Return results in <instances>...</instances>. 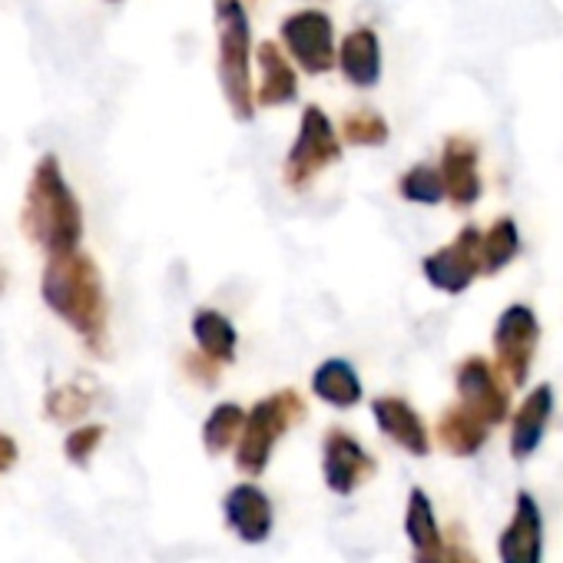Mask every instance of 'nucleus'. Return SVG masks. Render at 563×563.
<instances>
[{
    "label": "nucleus",
    "instance_id": "nucleus-26",
    "mask_svg": "<svg viewBox=\"0 0 563 563\" xmlns=\"http://www.w3.org/2000/svg\"><path fill=\"white\" fill-rule=\"evenodd\" d=\"M388 136V120L372 107H358L342 120V140H349L352 146H385Z\"/></svg>",
    "mask_w": 563,
    "mask_h": 563
},
{
    "label": "nucleus",
    "instance_id": "nucleus-17",
    "mask_svg": "<svg viewBox=\"0 0 563 563\" xmlns=\"http://www.w3.org/2000/svg\"><path fill=\"white\" fill-rule=\"evenodd\" d=\"M339 67L345 80L358 90H368L382 80V41L372 27H355L339 47Z\"/></svg>",
    "mask_w": 563,
    "mask_h": 563
},
{
    "label": "nucleus",
    "instance_id": "nucleus-19",
    "mask_svg": "<svg viewBox=\"0 0 563 563\" xmlns=\"http://www.w3.org/2000/svg\"><path fill=\"white\" fill-rule=\"evenodd\" d=\"M312 391H316V398H322L325 405L342 408V411H345V408H355V405L362 401V395H365L358 372H355L352 362H345V358H329V362H322V365L316 368V375H312Z\"/></svg>",
    "mask_w": 563,
    "mask_h": 563
},
{
    "label": "nucleus",
    "instance_id": "nucleus-15",
    "mask_svg": "<svg viewBox=\"0 0 563 563\" xmlns=\"http://www.w3.org/2000/svg\"><path fill=\"white\" fill-rule=\"evenodd\" d=\"M553 415V388L550 385H537L517 408L514 421H510V457L514 461H527L537 454V448L543 444L547 424Z\"/></svg>",
    "mask_w": 563,
    "mask_h": 563
},
{
    "label": "nucleus",
    "instance_id": "nucleus-28",
    "mask_svg": "<svg viewBox=\"0 0 563 563\" xmlns=\"http://www.w3.org/2000/svg\"><path fill=\"white\" fill-rule=\"evenodd\" d=\"M411 560H415V563H481L461 533H448V537H444L438 547H431V550H415Z\"/></svg>",
    "mask_w": 563,
    "mask_h": 563
},
{
    "label": "nucleus",
    "instance_id": "nucleus-7",
    "mask_svg": "<svg viewBox=\"0 0 563 563\" xmlns=\"http://www.w3.org/2000/svg\"><path fill=\"white\" fill-rule=\"evenodd\" d=\"M282 44H286L289 57L312 77L329 74L339 64L335 51V24L325 11L306 8L282 21Z\"/></svg>",
    "mask_w": 563,
    "mask_h": 563
},
{
    "label": "nucleus",
    "instance_id": "nucleus-9",
    "mask_svg": "<svg viewBox=\"0 0 563 563\" xmlns=\"http://www.w3.org/2000/svg\"><path fill=\"white\" fill-rule=\"evenodd\" d=\"M454 382H457L461 405H467L474 415H481L490 428L507 421V415H510V385L504 382V375L484 355H467L457 365Z\"/></svg>",
    "mask_w": 563,
    "mask_h": 563
},
{
    "label": "nucleus",
    "instance_id": "nucleus-16",
    "mask_svg": "<svg viewBox=\"0 0 563 563\" xmlns=\"http://www.w3.org/2000/svg\"><path fill=\"white\" fill-rule=\"evenodd\" d=\"M258 60V90H255V103L258 107H286L299 97V77L296 67L289 64V57L282 54L278 44L265 41L255 51Z\"/></svg>",
    "mask_w": 563,
    "mask_h": 563
},
{
    "label": "nucleus",
    "instance_id": "nucleus-30",
    "mask_svg": "<svg viewBox=\"0 0 563 563\" xmlns=\"http://www.w3.org/2000/svg\"><path fill=\"white\" fill-rule=\"evenodd\" d=\"M18 441L11 438V434H4V431H0V474H8L14 464H18Z\"/></svg>",
    "mask_w": 563,
    "mask_h": 563
},
{
    "label": "nucleus",
    "instance_id": "nucleus-5",
    "mask_svg": "<svg viewBox=\"0 0 563 563\" xmlns=\"http://www.w3.org/2000/svg\"><path fill=\"white\" fill-rule=\"evenodd\" d=\"M339 159H342V136L335 133L332 120L319 107H306L299 136L286 156V186L302 192L322 169L335 166Z\"/></svg>",
    "mask_w": 563,
    "mask_h": 563
},
{
    "label": "nucleus",
    "instance_id": "nucleus-2",
    "mask_svg": "<svg viewBox=\"0 0 563 563\" xmlns=\"http://www.w3.org/2000/svg\"><path fill=\"white\" fill-rule=\"evenodd\" d=\"M21 229L47 255L74 252L84 242V206L54 153L41 156L31 173L21 206Z\"/></svg>",
    "mask_w": 563,
    "mask_h": 563
},
{
    "label": "nucleus",
    "instance_id": "nucleus-23",
    "mask_svg": "<svg viewBox=\"0 0 563 563\" xmlns=\"http://www.w3.org/2000/svg\"><path fill=\"white\" fill-rule=\"evenodd\" d=\"M405 533L411 540L415 550H431L444 540L441 533V523H438V514H434V504L431 497L415 487L411 497H408V510H405Z\"/></svg>",
    "mask_w": 563,
    "mask_h": 563
},
{
    "label": "nucleus",
    "instance_id": "nucleus-27",
    "mask_svg": "<svg viewBox=\"0 0 563 563\" xmlns=\"http://www.w3.org/2000/svg\"><path fill=\"white\" fill-rule=\"evenodd\" d=\"M103 438H107V428L103 424H80V428H74L70 434H67V441H64V454H67V461L70 464H90V457L97 454V448L103 444Z\"/></svg>",
    "mask_w": 563,
    "mask_h": 563
},
{
    "label": "nucleus",
    "instance_id": "nucleus-8",
    "mask_svg": "<svg viewBox=\"0 0 563 563\" xmlns=\"http://www.w3.org/2000/svg\"><path fill=\"white\" fill-rule=\"evenodd\" d=\"M481 239L484 232L477 225H464L444 249L431 252L424 262H421V272L424 278L438 292H448V296H461L471 289V282L477 275H484V255H481Z\"/></svg>",
    "mask_w": 563,
    "mask_h": 563
},
{
    "label": "nucleus",
    "instance_id": "nucleus-31",
    "mask_svg": "<svg viewBox=\"0 0 563 563\" xmlns=\"http://www.w3.org/2000/svg\"><path fill=\"white\" fill-rule=\"evenodd\" d=\"M8 286H11V272H8L4 258H0V296H4V292H8Z\"/></svg>",
    "mask_w": 563,
    "mask_h": 563
},
{
    "label": "nucleus",
    "instance_id": "nucleus-14",
    "mask_svg": "<svg viewBox=\"0 0 563 563\" xmlns=\"http://www.w3.org/2000/svg\"><path fill=\"white\" fill-rule=\"evenodd\" d=\"M481 150L471 136H451L441 153V173L448 186V199L457 209H471L481 199Z\"/></svg>",
    "mask_w": 563,
    "mask_h": 563
},
{
    "label": "nucleus",
    "instance_id": "nucleus-12",
    "mask_svg": "<svg viewBox=\"0 0 563 563\" xmlns=\"http://www.w3.org/2000/svg\"><path fill=\"white\" fill-rule=\"evenodd\" d=\"M222 514H225L229 530L249 547L265 543L268 533H272V523H275L268 494L252 481H242V484L229 487V494L222 500Z\"/></svg>",
    "mask_w": 563,
    "mask_h": 563
},
{
    "label": "nucleus",
    "instance_id": "nucleus-6",
    "mask_svg": "<svg viewBox=\"0 0 563 563\" xmlns=\"http://www.w3.org/2000/svg\"><path fill=\"white\" fill-rule=\"evenodd\" d=\"M540 342V322L533 309L527 306H510L500 312L494 325V355H497V372L510 388H523L530 378V365L537 355Z\"/></svg>",
    "mask_w": 563,
    "mask_h": 563
},
{
    "label": "nucleus",
    "instance_id": "nucleus-18",
    "mask_svg": "<svg viewBox=\"0 0 563 563\" xmlns=\"http://www.w3.org/2000/svg\"><path fill=\"white\" fill-rule=\"evenodd\" d=\"M490 438V424L474 415L467 405H451L444 408L441 421H438V444L454 454V457H474Z\"/></svg>",
    "mask_w": 563,
    "mask_h": 563
},
{
    "label": "nucleus",
    "instance_id": "nucleus-25",
    "mask_svg": "<svg viewBox=\"0 0 563 563\" xmlns=\"http://www.w3.org/2000/svg\"><path fill=\"white\" fill-rule=\"evenodd\" d=\"M398 192H401L408 202H418V206H438L441 199H448L444 173H441L438 166L418 163V166H411V169L398 179Z\"/></svg>",
    "mask_w": 563,
    "mask_h": 563
},
{
    "label": "nucleus",
    "instance_id": "nucleus-24",
    "mask_svg": "<svg viewBox=\"0 0 563 563\" xmlns=\"http://www.w3.org/2000/svg\"><path fill=\"white\" fill-rule=\"evenodd\" d=\"M520 252V232L510 216H500L481 239V255H484V275H497L504 265H510Z\"/></svg>",
    "mask_w": 563,
    "mask_h": 563
},
{
    "label": "nucleus",
    "instance_id": "nucleus-1",
    "mask_svg": "<svg viewBox=\"0 0 563 563\" xmlns=\"http://www.w3.org/2000/svg\"><path fill=\"white\" fill-rule=\"evenodd\" d=\"M41 299L70 332H77L87 342L90 352H107L110 299L103 286V272L87 252L74 249L47 255L41 275Z\"/></svg>",
    "mask_w": 563,
    "mask_h": 563
},
{
    "label": "nucleus",
    "instance_id": "nucleus-10",
    "mask_svg": "<svg viewBox=\"0 0 563 563\" xmlns=\"http://www.w3.org/2000/svg\"><path fill=\"white\" fill-rule=\"evenodd\" d=\"M378 471V461L362 448V441L345 428H329L322 441V474L332 494L349 497L368 484Z\"/></svg>",
    "mask_w": 563,
    "mask_h": 563
},
{
    "label": "nucleus",
    "instance_id": "nucleus-4",
    "mask_svg": "<svg viewBox=\"0 0 563 563\" xmlns=\"http://www.w3.org/2000/svg\"><path fill=\"white\" fill-rule=\"evenodd\" d=\"M306 415H309V405L292 388H282V391L255 401L245 418V428L239 434V444H235V467L249 477L265 474L282 434H286L292 424L306 421Z\"/></svg>",
    "mask_w": 563,
    "mask_h": 563
},
{
    "label": "nucleus",
    "instance_id": "nucleus-21",
    "mask_svg": "<svg viewBox=\"0 0 563 563\" xmlns=\"http://www.w3.org/2000/svg\"><path fill=\"white\" fill-rule=\"evenodd\" d=\"M245 418H249V411H242V408L232 405V401L216 405V408L209 411L206 424H202V448H206L212 457H219V454H225L229 448H235V444H239V434H242V428H245Z\"/></svg>",
    "mask_w": 563,
    "mask_h": 563
},
{
    "label": "nucleus",
    "instance_id": "nucleus-3",
    "mask_svg": "<svg viewBox=\"0 0 563 563\" xmlns=\"http://www.w3.org/2000/svg\"><path fill=\"white\" fill-rule=\"evenodd\" d=\"M216 14V34H219V84L222 97L235 120L249 123L255 117V90L249 74V54H252V31L242 0H212Z\"/></svg>",
    "mask_w": 563,
    "mask_h": 563
},
{
    "label": "nucleus",
    "instance_id": "nucleus-22",
    "mask_svg": "<svg viewBox=\"0 0 563 563\" xmlns=\"http://www.w3.org/2000/svg\"><path fill=\"white\" fill-rule=\"evenodd\" d=\"M93 401H97V388H93L87 378H77V382L57 385V388L47 395L44 408H47V418H51V421H57V424H74V421H80V418L93 408Z\"/></svg>",
    "mask_w": 563,
    "mask_h": 563
},
{
    "label": "nucleus",
    "instance_id": "nucleus-13",
    "mask_svg": "<svg viewBox=\"0 0 563 563\" xmlns=\"http://www.w3.org/2000/svg\"><path fill=\"white\" fill-rule=\"evenodd\" d=\"M372 415H375V424L382 428V434H385L391 444H398V448L408 451L411 457H428V454H431L428 424L421 421V415H418L405 398H395V395L375 398V401H372Z\"/></svg>",
    "mask_w": 563,
    "mask_h": 563
},
{
    "label": "nucleus",
    "instance_id": "nucleus-11",
    "mask_svg": "<svg viewBox=\"0 0 563 563\" xmlns=\"http://www.w3.org/2000/svg\"><path fill=\"white\" fill-rule=\"evenodd\" d=\"M500 563H543V514L533 494L517 490L514 514L497 540Z\"/></svg>",
    "mask_w": 563,
    "mask_h": 563
},
{
    "label": "nucleus",
    "instance_id": "nucleus-32",
    "mask_svg": "<svg viewBox=\"0 0 563 563\" xmlns=\"http://www.w3.org/2000/svg\"><path fill=\"white\" fill-rule=\"evenodd\" d=\"M107 4H120V0H107Z\"/></svg>",
    "mask_w": 563,
    "mask_h": 563
},
{
    "label": "nucleus",
    "instance_id": "nucleus-20",
    "mask_svg": "<svg viewBox=\"0 0 563 563\" xmlns=\"http://www.w3.org/2000/svg\"><path fill=\"white\" fill-rule=\"evenodd\" d=\"M192 339L199 345L202 355H209L219 365H232L235 362V349H239V332L235 325L216 312V309H199L192 316Z\"/></svg>",
    "mask_w": 563,
    "mask_h": 563
},
{
    "label": "nucleus",
    "instance_id": "nucleus-29",
    "mask_svg": "<svg viewBox=\"0 0 563 563\" xmlns=\"http://www.w3.org/2000/svg\"><path fill=\"white\" fill-rule=\"evenodd\" d=\"M183 365H186L189 378H192V382H199V385H206V388L219 382V362H212V358H209V355H202V352L186 355V358H183Z\"/></svg>",
    "mask_w": 563,
    "mask_h": 563
}]
</instances>
